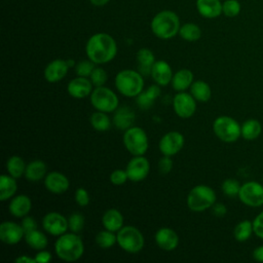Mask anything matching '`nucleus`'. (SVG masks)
<instances>
[{"mask_svg": "<svg viewBox=\"0 0 263 263\" xmlns=\"http://www.w3.org/2000/svg\"><path fill=\"white\" fill-rule=\"evenodd\" d=\"M175 113L181 118H189L196 111V100L191 93L179 91L173 99Z\"/></svg>", "mask_w": 263, "mask_h": 263, "instance_id": "obj_11", "label": "nucleus"}, {"mask_svg": "<svg viewBox=\"0 0 263 263\" xmlns=\"http://www.w3.org/2000/svg\"><path fill=\"white\" fill-rule=\"evenodd\" d=\"M190 93L198 102H208L211 99L212 90L205 81L196 80L190 86Z\"/></svg>", "mask_w": 263, "mask_h": 263, "instance_id": "obj_30", "label": "nucleus"}, {"mask_svg": "<svg viewBox=\"0 0 263 263\" xmlns=\"http://www.w3.org/2000/svg\"><path fill=\"white\" fill-rule=\"evenodd\" d=\"M46 175V164L42 160H33L26 166L25 177L30 182H38Z\"/></svg>", "mask_w": 263, "mask_h": 263, "instance_id": "obj_28", "label": "nucleus"}, {"mask_svg": "<svg viewBox=\"0 0 263 263\" xmlns=\"http://www.w3.org/2000/svg\"><path fill=\"white\" fill-rule=\"evenodd\" d=\"M180 20L178 15L171 10L158 12L151 21V30L153 34L160 39H171L179 33Z\"/></svg>", "mask_w": 263, "mask_h": 263, "instance_id": "obj_3", "label": "nucleus"}, {"mask_svg": "<svg viewBox=\"0 0 263 263\" xmlns=\"http://www.w3.org/2000/svg\"><path fill=\"white\" fill-rule=\"evenodd\" d=\"M123 145L134 156L144 155L149 146L146 132L139 126H130L123 134Z\"/></svg>", "mask_w": 263, "mask_h": 263, "instance_id": "obj_6", "label": "nucleus"}, {"mask_svg": "<svg viewBox=\"0 0 263 263\" xmlns=\"http://www.w3.org/2000/svg\"><path fill=\"white\" fill-rule=\"evenodd\" d=\"M50 260H51V254L44 250H40L35 256V261L38 263H47Z\"/></svg>", "mask_w": 263, "mask_h": 263, "instance_id": "obj_48", "label": "nucleus"}, {"mask_svg": "<svg viewBox=\"0 0 263 263\" xmlns=\"http://www.w3.org/2000/svg\"><path fill=\"white\" fill-rule=\"evenodd\" d=\"M90 103L97 111L110 113L118 108V98L116 93L103 86H97L90 93Z\"/></svg>", "mask_w": 263, "mask_h": 263, "instance_id": "obj_9", "label": "nucleus"}, {"mask_svg": "<svg viewBox=\"0 0 263 263\" xmlns=\"http://www.w3.org/2000/svg\"><path fill=\"white\" fill-rule=\"evenodd\" d=\"M95 68H96L95 63L91 62L90 60L89 61H81L75 66L77 76H81V77H89Z\"/></svg>", "mask_w": 263, "mask_h": 263, "instance_id": "obj_42", "label": "nucleus"}, {"mask_svg": "<svg viewBox=\"0 0 263 263\" xmlns=\"http://www.w3.org/2000/svg\"><path fill=\"white\" fill-rule=\"evenodd\" d=\"M184 136L176 130L164 134L159 141V150L163 155L173 156L184 146Z\"/></svg>", "mask_w": 263, "mask_h": 263, "instance_id": "obj_13", "label": "nucleus"}, {"mask_svg": "<svg viewBox=\"0 0 263 263\" xmlns=\"http://www.w3.org/2000/svg\"><path fill=\"white\" fill-rule=\"evenodd\" d=\"M171 83L176 91H184L193 83V73L188 69H181L174 74Z\"/></svg>", "mask_w": 263, "mask_h": 263, "instance_id": "obj_26", "label": "nucleus"}, {"mask_svg": "<svg viewBox=\"0 0 263 263\" xmlns=\"http://www.w3.org/2000/svg\"><path fill=\"white\" fill-rule=\"evenodd\" d=\"M240 10L241 4L238 0H225L222 3V13L228 17L237 16Z\"/></svg>", "mask_w": 263, "mask_h": 263, "instance_id": "obj_38", "label": "nucleus"}, {"mask_svg": "<svg viewBox=\"0 0 263 263\" xmlns=\"http://www.w3.org/2000/svg\"><path fill=\"white\" fill-rule=\"evenodd\" d=\"M25 233L29 232V231H32L34 229H37V223L35 221L34 218L32 217H28V216H25L22 220V223H21Z\"/></svg>", "mask_w": 263, "mask_h": 263, "instance_id": "obj_47", "label": "nucleus"}, {"mask_svg": "<svg viewBox=\"0 0 263 263\" xmlns=\"http://www.w3.org/2000/svg\"><path fill=\"white\" fill-rule=\"evenodd\" d=\"M179 35L184 40L193 42V41H196L200 38L201 30L197 25L192 24V23H187V24H184L180 27Z\"/></svg>", "mask_w": 263, "mask_h": 263, "instance_id": "obj_34", "label": "nucleus"}, {"mask_svg": "<svg viewBox=\"0 0 263 263\" xmlns=\"http://www.w3.org/2000/svg\"><path fill=\"white\" fill-rule=\"evenodd\" d=\"M253 229H254V233L258 237L263 238V211L254 219Z\"/></svg>", "mask_w": 263, "mask_h": 263, "instance_id": "obj_46", "label": "nucleus"}, {"mask_svg": "<svg viewBox=\"0 0 263 263\" xmlns=\"http://www.w3.org/2000/svg\"><path fill=\"white\" fill-rule=\"evenodd\" d=\"M238 198L248 206L257 208L263 204V185L250 181L240 186Z\"/></svg>", "mask_w": 263, "mask_h": 263, "instance_id": "obj_10", "label": "nucleus"}, {"mask_svg": "<svg viewBox=\"0 0 263 263\" xmlns=\"http://www.w3.org/2000/svg\"><path fill=\"white\" fill-rule=\"evenodd\" d=\"M90 81L91 83L97 87V86H103L106 81H107V72L101 68V67H96L93 71L90 74Z\"/></svg>", "mask_w": 263, "mask_h": 263, "instance_id": "obj_41", "label": "nucleus"}, {"mask_svg": "<svg viewBox=\"0 0 263 263\" xmlns=\"http://www.w3.org/2000/svg\"><path fill=\"white\" fill-rule=\"evenodd\" d=\"M25 236L22 225L12 221L2 222L0 225V239L6 245H15Z\"/></svg>", "mask_w": 263, "mask_h": 263, "instance_id": "obj_15", "label": "nucleus"}, {"mask_svg": "<svg viewBox=\"0 0 263 263\" xmlns=\"http://www.w3.org/2000/svg\"><path fill=\"white\" fill-rule=\"evenodd\" d=\"M32 208V201L29 196L25 194H20L14 196L9 203V212L13 217L24 218L29 214Z\"/></svg>", "mask_w": 263, "mask_h": 263, "instance_id": "obj_21", "label": "nucleus"}, {"mask_svg": "<svg viewBox=\"0 0 263 263\" xmlns=\"http://www.w3.org/2000/svg\"><path fill=\"white\" fill-rule=\"evenodd\" d=\"M160 96V88L158 84H154L149 86L145 91H142L137 96L136 102L137 105L144 110L151 108L155 102V100Z\"/></svg>", "mask_w": 263, "mask_h": 263, "instance_id": "obj_25", "label": "nucleus"}, {"mask_svg": "<svg viewBox=\"0 0 263 263\" xmlns=\"http://www.w3.org/2000/svg\"><path fill=\"white\" fill-rule=\"evenodd\" d=\"M155 81L156 84L165 86L172 82L173 79V71L168 63L165 61H155L152 66L151 74H150Z\"/></svg>", "mask_w": 263, "mask_h": 263, "instance_id": "obj_20", "label": "nucleus"}, {"mask_svg": "<svg viewBox=\"0 0 263 263\" xmlns=\"http://www.w3.org/2000/svg\"><path fill=\"white\" fill-rule=\"evenodd\" d=\"M17 190V184L15 178L8 175H2L0 177V200L5 201L15 194Z\"/></svg>", "mask_w": 263, "mask_h": 263, "instance_id": "obj_29", "label": "nucleus"}, {"mask_svg": "<svg viewBox=\"0 0 263 263\" xmlns=\"http://www.w3.org/2000/svg\"><path fill=\"white\" fill-rule=\"evenodd\" d=\"M14 261H15V262H17V263H23V262H27V263H34V262H36V261H35V258H31V257L24 256V255L20 256V257H18V258H16Z\"/></svg>", "mask_w": 263, "mask_h": 263, "instance_id": "obj_51", "label": "nucleus"}, {"mask_svg": "<svg viewBox=\"0 0 263 263\" xmlns=\"http://www.w3.org/2000/svg\"><path fill=\"white\" fill-rule=\"evenodd\" d=\"M68 225L71 232L78 233L84 226V217L80 213H73L68 219Z\"/></svg>", "mask_w": 263, "mask_h": 263, "instance_id": "obj_40", "label": "nucleus"}, {"mask_svg": "<svg viewBox=\"0 0 263 263\" xmlns=\"http://www.w3.org/2000/svg\"><path fill=\"white\" fill-rule=\"evenodd\" d=\"M85 51L88 60L95 64H106L115 58L117 44L109 34L97 33L87 40Z\"/></svg>", "mask_w": 263, "mask_h": 263, "instance_id": "obj_1", "label": "nucleus"}, {"mask_svg": "<svg viewBox=\"0 0 263 263\" xmlns=\"http://www.w3.org/2000/svg\"><path fill=\"white\" fill-rule=\"evenodd\" d=\"M137 62L139 72L142 75L151 74V69L155 63V58L153 52L148 48H141L137 52Z\"/></svg>", "mask_w": 263, "mask_h": 263, "instance_id": "obj_27", "label": "nucleus"}, {"mask_svg": "<svg viewBox=\"0 0 263 263\" xmlns=\"http://www.w3.org/2000/svg\"><path fill=\"white\" fill-rule=\"evenodd\" d=\"M186 202L191 211L202 212L214 205L216 202V193L210 186L197 185L188 193Z\"/></svg>", "mask_w": 263, "mask_h": 263, "instance_id": "obj_5", "label": "nucleus"}, {"mask_svg": "<svg viewBox=\"0 0 263 263\" xmlns=\"http://www.w3.org/2000/svg\"><path fill=\"white\" fill-rule=\"evenodd\" d=\"M45 188L54 194H61L69 189L70 183L68 178L60 172H50L44 179Z\"/></svg>", "mask_w": 263, "mask_h": 263, "instance_id": "obj_17", "label": "nucleus"}, {"mask_svg": "<svg viewBox=\"0 0 263 263\" xmlns=\"http://www.w3.org/2000/svg\"><path fill=\"white\" fill-rule=\"evenodd\" d=\"M57 256L67 262L77 261L84 252V245L77 233H64L54 242Z\"/></svg>", "mask_w": 263, "mask_h": 263, "instance_id": "obj_2", "label": "nucleus"}, {"mask_svg": "<svg viewBox=\"0 0 263 263\" xmlns=\"http://www.w3.org/2000/svg\"><path fill=\"white\" fill-rule=\"evenodd\" d=\"M261 130L262 127L258 120L248 119L241 125V137L247 141H253L260 136Z\"/></svg>", "mask_w": 263, "mask_h": 263, "instance_id": "obj_32", "label": "nucleus"}, {"mask_svg": "<svg viewBox=\"0 0 263 263\" xmlns=\"http://www.w3.org/2000/svg\"><path fill=\"white\" fill-rule=\"evenodd\" d=\"M92 85L93 84L91 83L90 79L87 77L77 76L68 83L67 90L74 99H83L91 93L93 90Z\"/></svg>", "mask_w": 263, "mask_h": 263, "instance_id": "obj_16", "label": "nucleus"}, {"mask_svg": "<svg viewBox=\"0 0 263 263\" xmlns=\"http://www.w3.org/2000/svg\"><path fill=\"white\" fill-rule=\"evenodd\" d=\"M25 240L32 249L37 251L44 250L48 243V240L45 234L39 231L38 229H34L32 231L25 233Z\"/></svg>", "mask_w": 263, "mask_h": 263, "instance_id": "obj_31", "label": "nucleus"}, {"mask_svg": "<svg viewBox=\"0 0 263 263\" xmlns=\"http://www.w3.org/2000/svg\"><path fill=\"white\" fill-rule=\"evenodd\" d=\"M43 229L51 235L60 236L69 229L68 220L58 212H49L42 219Z\"/></svg>", "mask_w": 263, "mask_h": 263, "instance_id": "obj_12", "label": "nucleus"}, {"mask_svg": "<svg viewBox=\"0 0 263 263\" xmlns=\"http://www.w3.org/2000/svg\"><path fill=\"white\" fill-rule=\"evenodd\" d=\"M215 135L225 143H233L241 136V126L229 116H219L213 123Z\"/></svg>", "mask_w": 263, "mask_h": 263, "instance_id": "obj_7", "label": "nucleus"}, {"mask_svg": "<svg viewBox=\"0 0 263 263\" xmlns=\"http://www.w3.org/2000/svg\"><path fill=\"white\" fill-rule=\"evenodd\" d=\"M96 242L102 249H110L117 242V235L110 230H102L96 235Z\"/></svg>", "mask_w": 263, "mask_h": 263, "instance_id": "obj_37", "label": "nucleus"}, {"mask_svg": "<svg viewBox=\"0 0 263 263\" xmlns=\"http://www.w3.org/2000/svg\"><path fill=\"white\" fill-rule=\"evenodd\" d=\"M253 232H254L253 222H251L249 220L240 221L235 226V228L233 230L234 237L238 241H246V240H248L251 237Z\"/></svg>", "mask_w": 263, "mask_h": 263, "instance_id": "obj_35", "label": "nucleus"}, {"mask_svg": "<svg viewBox=\"0 0 263 263\" xmlns=\"http://www.w3.org/2000/svg\"><path fill=\"white\" fill-rule=\"evenodd\" d=\"M75 201L80 206H86L89 203V194L84 188H77L75 191Z\"/></svg>", "mask_w": 263, "mask_h": 263, "instance_id": "obj_44", "label": "nucleus"}, {"mask_svg": "<svg viewBox=\"0 0 263 263\" xmlns=\"http://www.w3.org/2000/svg\"><path fill=\"white\" fill-rule=\"evenodd\" d=\"M67 64H68V66H69V68H72V67H74L75 66V62L73 61V60H67Z\"/></svg>", "mask_w": 263, "mask_h": 263, "instance_id": "obj_53", "label": "nucleus"}, {"mask_svg": "<svg viewBox=\"0 0 263 263\" xmlns=\"http://www.w3.org/2000/svg\"><path fill=\"white\" fill-rule=\"evenodd\" d=\"M135 121V112L128 107H120L115 110L113 116V123L118 129L126 130Z\"/></svg>", "mask_w": 263, "mask_h": 263, "instance_id": "obj_23", "label": "nucleus"}, {"mask_svg": "<svg viewBox=\"0 0 263 263\" xmlns=\"http://www.w3.org/2000/svg\"><path fill=\"white\" fill-rule=\"evenodd\" d=\"M117 243L127 253H138L144 247V236L142 232L134 226H123L117 231Z\"/></svg>", "mask_w": 263, "mask_h": 263, "instance_id": "obj_8", "label": "nucleus"}, {"mask_svg": "<svg viewBox=\"0 0 263 263\" xmlns=\"http://www.w3.org/2000/svg\"><path fill=\"white\" fill-rule=\"evenodd\" d=\"M115 87L124 97H137L144 88L143 76L139 71L122 70L115 76Z\"/></svg>", "mask_w": 263, "mask_h": 263, "instance_id": "obj_4", "label": "nucleus"}, {"mask_svg": "<svg viewBox=\"0 0 263 263\" xmlns=\"http://www.w3.org/2000/svg\"><path fill=\"white\" fill-rule=\"evenodd\" d=\"M212 212L216 217H223L226 215L227 213V209L223 203H214V205L212 206Z\"/></svg>", "mask_w": 263, "mask_h": 263, "instance_id": "obj_49", "label": "nucleus"}, {"mask_svg": "<svg viewBox=\"0 0 263 263\" xmlns=\"http://www.w3.org/2000/svg\"><path fill=\"white\" fill-rule=\"evenodd\" d=\"M126 180H128V176L125 170H115L110 175V181L113 185H122L126 182Z\"/></svg>", "mask_w": 263, "mask_h": 263, "instance_id": "obj_43", "label": "nucleus"}, {"mask_svg": "<svg viewBox=\"0 0 263 263\" xmlns=\"http://www.w3.org/2000/svg\"><path fill=\"white\" fill-rule=\"evenodd\" d=\"M27 164L21 156L13 155L8 158L6 162V170L10 176L13 178H20L25 174Z\"/></svg>", "mask_w": 263, "mask_h": 263, "instance_id": "obj_33", "label": "nucleus"}, {"mask_svg": "<svg viewBox=\"0 0 263 263\" xmlns=\"http://www.w3.org/2000/svg\"><path fill=\"white\" fill-rule=\"evenodd\" d=\"M253 258L258 262H263V246L257 247L253 252Z\"/></svg>", "mask_w": 263, "mask_h": 263, "instance_id": "obj_50", "label": "nucleus"}, {"mask_svg": "<svg viewBox=\"0 0 263 263\" xmlns=\"http://www.w3.org/2000/svg\"><path fill=\"white\" fill-rule=\"evenodd\" d=\"M156 245L164 251H173L179 245V236L175 230L168 227L159 228L155 233Z\"/></svg>", "mask_w": 263, "mask_h": 263, "instance_id": "obj_18", "label": "nucleus"}, {"mask_svg": "<svg viewBox=\"0 0 263 263\" xmlns=\"http://www.w3.org/2000/svg\"><path fill=\"white\" fill-rule=\"evenodd\" d=\"M90 124L98 132H106L111 126V121L105 112L97 111L90 116Z\"/></svg>", "mask_w": 263, "mask_h": 263, "instance_id": "obj_36", "label": "nucleus"}, {"mask_svg": "<svg viewBox=\"0 0 263 263\" xmlns=\"http://www.w3.org/2000/svg\"><path fill=\"white\" fill-rule=\"evenodd\" d=\"M196 8L203 17L215 18L222 13V2L220 0H196Z\"/></svg>", "mask_w": 263, "mask_h": 263, "instance_id": "obj_22", "label": "nucleus"}, {"mask_svg": "<svg viewBox=\"0 0 263 263\" xmlns=\"http://www.w3.org/2000/svg\"><path fill=\"white\" fill-rule=\"evenodd\" d=\"M110 0H90L91 4L95 6H104L106 5Z\"/></svg>", "mask_w": 263, "mask_h": 263, "instance_id": "obj_52", "label": "nucleus"}, {"mask_svg": "<svg viewBox=\"0 0 263 263\" xmlns=\"http://www.w3.org/2000/svg\"><path fill=\"white\" fill-rule=\"evenodd\" d=\"M69 66L65 60H53L44 69V78L50 83L62 80L68 73Z\"/></svg>", "mask_w": 263, "mask_h": 263, "instance_id": "obj_19", "label": "nucleus"}, {"mask_svg": "<svg viewBox=\"0 0 263 263\" xmlns=\"http://www.w3.org/2000/svg\"><path fill=\"white\" fill-rule=\"evenodd\" d=\"M172 167H173V160H172L171 156L163 155V157L158 162V170H159V172L161 174L165 175V174H168L171 172Z\"/></svg>", "mask_w": 263, "mask_h": 263, "instance_id": "obj_45", "label": "nucleus"}, {"mask_svg": "<svg viewBox=\"0 0 263 263\" xmlns=\"http://www.w3.org/2000/svg\"><path fill=\"white\" fill-rule=\"evenodd\" d=\"M128 180L133 182L143 181L149 174L150 163L146 157L143 155L134 156L127 163L125 168Z\"/></svg>", "mask_w": 263, "mask_h": 263, "instance_id": "obj_14", "label": "nucleus"}, {"mask_svg": "<svg viewBox=\"0 0 263 263\" xmlns=\"http://www.w3.org/2000/svg\"><path fill=\"white\" fill-rule=\"evenodd\" d=\"M240 184L235 179H226L222 183V191L225 195L229 197H234L238 195L240 190Z\"/></svg>", "mask_w": 263, "mask_h": 263, "instance_id": "obj_39", "label": "nucleus"}, {"mask_svg": "<svg viewBox=\"0 0 263 263\" xmlns=\"http://www.w3.org/2000/svg\"><path fill=\"white\" fill-rule=\"evenodd\" d=\"M102 223L105 229L117 232L123 227V216L118 210L110 209L104 213Z\"/></svg>", "mask_w": 263, "mask_h": 263, "instance_id": "obj_24", "label": "nucleus"}]
</instances>
